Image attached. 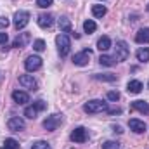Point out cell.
<instances>
[{
  "instance_id": "4dcf8cb0",
  "label": "cell",
  "mask_w": 149,
  "mask_h": 149,
  "mask_svg": "<svg viewBox=\"0 0 149 149\" xmlns=\"http://www.w3.org/2000/svg\"><path fill=\"white\" fill-rule=\"evenodd\" d=\"M108 99L113 101V102H116V101L120 99V92H118V90H109V92H108Z\"/></svg>"
},
{
  "instance_id": "2e32d148",
  "label": "cell",
  "mask_w": 149,
  "mask_h": 149,
  "mask_svg": "<svg viewBox=\"0 0 149 149\" xmlns=\"http://www.w3.org/2000/svg\"><path fill=\"white\" fill-rule=\"evenodd\" d=\"M142 88H144V85H142V81H139V80H130L128 85H127L128 94H141Z\"/></svg>"
},
{
  "instance_id": "30bf717a",
  "label": "cell",
  "mask_w": 149,
  "mask_h": 149,
  "mask_svg": "<svg viewBox=\"0 0 149 149\" xmlns=\"http://www.w3.org/2000/svg\"><path fill=\"white\" fill-rule=\"evenodd\" d=\"M128 127H130V130L135 132V134H144V132H146V123H144L142 120H137V118L128 120Z\"/></svg>"
},
{
  "instance_id": "ffe728a7",
  "label": "cell",
  "mask_w": 149,
  "mask_h": 149,
  "mask_svg": "<svg viewBox=\"0 0 149 149\" xmlns=\"http://www.w3.org/2000/svg\"><path fill=\"white\" fill-rule=\"evenodd\" d=\"M109 47H111V38L109 37H101L97 40V49H99L101 52H106Z\"/></svg>"
},
{
  "instance_id": "7402d4cb",
  "label": "cell",
  "mask_w": 149,
  "mask_h": 149,
  "mask_svg": "<svg viewBox=\"0 0 149 149\" xmlns=\"http://www.w3.org/2000/svg\"><path fill=\"white\" fill-rule=\"evenodd\" d=\"M106 12H108V9H106L104 5H101V3L92 5V14H94V17H104Z\"/></svg>"
},
{
  "instance_id": "44dd1931",
  "label": "cell",
  "mask_w": 149,
  "mask_h": 149,
  "mask_svg": "<svg viewBox=\"0 0 149 149\" xmlns=\"http://www.w3.org/2000/svg\"><path fill=\"white\" fill-rule=\"evenodd\" d=\"M99 63H101V66L111 68V66L116 64V59H114V56H106V54H102V56L99 57Z\"/></svg>"
},
{
  "instance_id": "52a82bcc",
  "label": "cell",
  "mask_w": 149,
  "mask_h": 149,
  "mask_svg": "<svg viewBox=\"0 0 149 149\" xmlns=\"http://www.w3.org/2000/svg\"><path fill=\"white\" fill-rule=\"evenodd\" d=\"M90 57H92V52L88 49H85V50H81V52L73 56V64L74 66H85V64H88Z\"/></svg>"
},
{
  "instance_id": "1f68e13d",
  "label": "cell",
  "mask_w": 149,
  "mask_h": 149,
  "mask_svg": "<svg viewBox=\"0 0 149 149\" xmlns=\"http://www.w3.org/2000/svg\"><path fill=\"white\" fill-rule=\"evenodd\" d=\"M9 26V17L7 16H0V30H5Z\"/></svg>"
},
{
  "instance_id": "277c9868",
  "label": "cell",
  "mask_w": 149,
  "mask_h": 149,
  "mask_svg": "<svg viewBox=\"0 0 149 149\" xmlns=\"http://www.w3.org/2000/svg\"><path fill=\"white\" fill-rule=\"evenodd\" d=\"M28 23H30V12H28V10H17V12L14 14V21H12V24H14V28H16L17 31L23 30Z\"/></svg>"
},
{
  "instance_id": "603a6c76",
  "label": "cell",
  "mask_w": 149,
  "mask_h": 149,
  "mask_svg": "<svg viewBox=\"0 0 149 149\" xmlns=\"http://www.w3.org/2000/svg\"><path fill=\"white\" fill-rule=\"evenodd\" d=\"M38 114V109L35 108V104H31V106H28L26 109H24V116L28 118V120H35Z\"/></svg>"
},
{
  "instance_id": "83f0119b",
  "label": "cell",
  "mask_w": 149,
  "mask_h": 149,
  "mask_svg": "<svg viewBox=\"0 0 149 149\" xmlns=\"http://www.w3.org/2000/svg\"><path fill=\"white\" fill-rule=\"evenodd\" d=\"M101 148H102V149H120V144H118V142H114V141H108V142H104Z\"/></svg>"
},
{
  "instance_id": "cb8c5ba5",
  "label": "cell",
  "mask_w": 149,
  "mask_h": 149,
  "mask_svg": "<svg viewBox=\"0 0 149 149\" xmlns=\"http://www.w3.org/2000/svg\"><path fill=\"white\" fill-rule=\"evenodd\" d=\"M83 30H85V33H94V31L97 30V24H95V21H92V19H87V21L83 23Z\"/></svg>"
},
{
  "instance_id": "3957f363",
  "label": "cell",
  "mask_w": 149,
  "mask_h": 149,
  "mask_svg": "<svg viewBox=\"0 0 149 149\" xmlns=\"http://www.w3.org/2000/svg\"><path fill=\"white\" fill-rule=\"evenodd\" d=\"M130 56V47L125 40H118L116 45H114V59L116 63H121V61H127Z\"/></svg>"
},
{
  "instance_id": "f35d334b",
  "label": "cell",
  "mask_w": 149,
  "mask_h": 149,
  "mask_svg": "<svg viewBox=\"0 0 149 149\" xmlns=\"http://www.w3.org/2000/svg\"><path fill=\"white\" fill-rule=\"evenodd\" d=\"M148 88H149V83H148Z\"/></svg>"
},
{
  "instance_id": "9a60e30c",
  "label": "cell",
  "mask_w": 149,
  "mask_h": 149,
  "mask_svg": "<svg viewBox=\"0 0 149 149\" xmlns=\"http://www.w3.org/2000/svg\"><path fill=\"white\" fill-rule=\"evenodd\" d=\"M57 24H59V30L63 33H71V19L68 16H61L59 21H57Z\"/></svg>"
},
{
  "instance_id": "7c38bea8",
  "label": "cell",
  "mask_w": 149,
  "mask_h": 149,
  "mask_svg": "<svg viewBox=\"0 0 149 149\" xmlns=\"http://www.w3.org/2000/svg\"><path fill=\"white\" fill-rule=\"evenodd\" d=\"M30 40H31V35L30 33H19L16 40H14V43H12V47H16V49H24L28 43H30Z\"/></svg>"
},
{
  "instance_id": "f546056e",
  "label": "cell",
  "mask_w": 149,
  "mask_h": 149,
  "mask_svg": "<svg viewBox=\"0 0 149 149\" xmlns=\"http://www.w3.org/2000/svg\"><path fill=\"white\" fill-rule=\"evenodd\" d=\"M3 144H5V146H9V148H12V149H19L17 141H16V139H10V137H9V139H5V141H3Z\"/></svg>"
},
{
  "instance_id": "74e56055",
  "label": "cell",
  "mask_w": 149,
  "mask_h": 149,
  "mask_svg": "<svg viewBox=\"0 0 149 149\" xmlns=\"http://www.w3.org/2000/svg\"><path fill=\"white\" fill-rule=\"evenodd\" d=\"M146 9H148V12H149V3H148V7H146Z\"/></svg>"
},
{
  "instance_id": "d6986e66",
  "label": "cell",
  "mask_w": 149,
  "mask_h": 149,
  "mask_svg": "<svg viewBox=\"0 0 149 149\" xmlns=\"http://www.w3.org/2000/svg\"><path fill=\"white\" fill-rule=\"evenodd\" d=\"M135 57H137V61H141V63H148L149 61V49L148 47H141V49H137Z\"/></svg>"
},
{
  "instance_id": "7a4b0ae2",
  "label": "cell",
  "mask_w": 149,
  "mask_h": 149,
  "mask_svg": "<svg viewBox=\"0 0 149 149\" xmlns=\"http://www.w3.org/2000/svg\"><path fill=\"white\" fill-rule=\"evenodd\" d=\"M56 45H57V52H59L61 57H66L71 50V40L66 33H61V35L56 37Z\"/></svg>"
},
{
  "instance_id": "6da1fadb",
  "label": "cell",
  "mask_w": 149,
  "mask_h": 149,
  "mask_svg": "<svg viewBox=\"0 0 149 149\" xmlns=\"http://www.w3.org/2000/svg\"><path fill=\"white\" fill-rule=\"evenodd\" d=\"M83 111L87 114H97V113L108 111V102H104L101 99H92L83 104Z\"/></svg>"
},
{
  "instance_id": "e575fe53",
  "label": "cell",
  "mask_w": 149,
  "mask_h": 149,
  "mask_svg": "<svg viewBox=\"0 0 149 149\" xmlns=\"http://www.w3.org/2000/svg\"><path fill=\"white\" fill-rule=\"evenodd\" d=\"M108 113H109V114H118V113H121V109H120V108H116V109H109V108H108Z\"/></svg>"
},
{
  "instance_id": "8992f818",
  "label": "cell",
  "mask_w": 149,
  "mask_h": 149,
  "mask_svg": "<svg viewBox=\"0 0 149 149\" xmlns=\"http://www.w3.org/2000/svg\"><path fill=\"white\" fill-rule=\"evenodd\" d=\"M42 64H43V61H42L40 56H28L26 61H24V68H26V71H30V73L38 71V70L42 68Z\"/></svg>"
},
{
  "instance_id": "836d02e7",
  "label": "cell",
  "mask_w": 149,
  "mask_h": 149,
  "mask_svg": "<svg viewBox=\"0 0 149 149\" xmlns=\"http://www.w3.org/2000/svg\"><path fill=\"white\" fill-rule=\"evenodd\" d=\"M7 40H9V35H7L5 31H2V33H0V45H5Z\"/></svg>"
},
{
  "instance_id": "8fae6325",
  "label": "cell",
  "mask_w": 149,
  "mask_h": 149,
  "mask_svg": "<svg viewBox=\"0 0 149 149\" xmlns=\"http://www.w3.org/2000/svg\"><path fill=\"white\" fill-rule=\"evenodd\" d=\"M87 130L83 128V127H78V128H74L73 132H71V141L73 142H78V144H81V142H85L87 141Z\"/></svg>"
},
{
  "instance_id": "d6a6232c",
  "label": "cell",
  "mask_w": 149,
  "mask_h": 149,
  "mask_svg": "<svg viewBox=\"0 0 149 149\" xmlns=\"http://www.w3.org/2000/svg\"><path fill=\"white\" fill-rule=\"evenodd\" d=\"M33 104H35V108H37L38 111H43V109L47 108V104H45L43 101H37V102H33Z\"/></svg>"
},
{
  "instance_id": "ba28073f",
  "label": "cell",
  "mask_w": 149,
  "mask_h": 149,
  "mask_svg": "<svg viewBox=\"0 0 149 149\" xmlns=\"http://www.w3.org/2000/svg\"><path fill=\"white\" fill-rule=\"evenodd\" d=\"M24 127H26V123H24V120L19 118V116H12V118H9V121H7V128H9L10 132H21V130H24Z\"/></svg>"
},
{
  "instance_id": "9c48e42d",
  "label": "cell",
  "mask_w": 149,
  "mask_h": 149,
  "mask_svg": "<svg viewBox=\"0 0 149 149\" xmlns=\"http://www.w3.org/2000/svg\"><path fill=\"white\" fill-rule=\"evenodd\" d=\"M19 83L24 88H28V90H37V80L31 74H21L19 76Z\"/></svg>"
},
{
  "instance_id": "e0dca14e",
  "label": "cell",
  "mask_w": 149,
  "mask_h": 149,
  "mask_svg": "<svg viewBox=\"0 0 149 149\" xmlns=\"http://www.w3.org/2000/svg\"><path fill=\"white\" fill-rule=\"evenodd\" d=\"M135 42L141 43V45L149 43V28H142V30H139L137 35H135Z\"/></svg>"
},
{
  "instance_id": "5b68a950",
  "label": "cell",
  "mask_w": 149,
  "mask_h": 149,
  "mask_svg": "<svg viewBox=\"0 0 149 149\" xmlns=\"http://www.w3.org/2000/svg\"><path fill=\"white\" fill-rule=\"evenodd\" d=\"M61 123H63V114L56 113V114H50L43 120V128L49 130V132H54V130H57V127Z\"/></svg>"
},
{
  "instance_id": "d4e9b609",
  "label": "cell",
  "mask_w": 149,
  "mask_h": 149,
  "mask_svg": "<svg viewBox=\"0 0 149 149\" xmlns=\"http://www.w3.org/2000/svg\"><path fill=\"white\" fill-rule=\"evenodd\" d=\"M94 78H95V80H101V81H114V80H116V74L104 73V74H95Z\"/></svg>"
},
{
  "instance_id": "4fadbf2b",
  "label": "cell",
  "mask_w": 149,
  "mask_h": 149,
  "mask_svg": "<svg viewBox=\"0 0 149 149\" xmlns=\"http://www.w3.org/2000/svg\"><path fill=\"white\" fill-rule=\"evenodd\" d=\"M38 26L40 28H43V30H47V28H50L52 24H54V16L52 14H40L37 19Z\"/></svg>"
},
{
  "instance_id": "484cf974",
  "label": "cell",
  "mask_w": 149,
  "mask_h": 149,
  "mask_svg": "<svg viewBox=\"0 0 149 149\" xmlns=\"http://www.w3.org/2000/svg\"><path fill=\"white\" fill-rule=\"evenodd\" d=\"M31 149H52V148H50V144L45 142V141H37V142L31 144Z\"/></svg>"
},
{
  "instance_id": "f1b7e54d",
  "label": "cell",
  "mask_w": 149,
  "mask_h": 149,
  "mask_svg": "<svg viewBox=\"0 0 149 149\" xmlns=\"http://www.w3.org/2000/svg\"><path fill=\"white\" fill-rule=\"evenodd\" d=\"M54 3V0H37V5L40 9H49Z\"/></svg>"
},
{
  "instance_id": "8d00e7d4",
  "label": "cell",
  "mask_w": 149,
  "mask_h": 149,
  "mask_svg": "<svg viewBox=\"0 0 149 149\" xmlns=\"http://www.w3.org/2000/svg\"><path fill=\"white\" fill-rule=\"evenodd\" d=\"M0 149H12V148H9V146H5V144H3V146H2Z\"/></svg>"
},
{
  "instance_id": "5bb4252c",
  "label": "cell",
  "mask_w": 149,
  "mask_h": 149,
  "mask_svg": "<svg viewBox=\"0 0 149 149\" xmlns=\"http://www.w3.org/2000/svg\"><path fill=\"white\" fill-rule=\"evenodd\" d=\"M12 101H14L16 104H26V102H30V95H28V92L14 90V92H12Z\"/></svg>"
},
{
  "instance_id": "ac0fdd59",
  "label": "cell",
  "mask_w": 149,
  "mask_h": 149,
  "mask_svg": "<svg viewBox=\"0 0 149 149\" xmlns=\"http://www.w3.org/2000/svg\"><path fill=\"white\" fill-rule=\"evenodd\" d=\"M132 109L142 113V114H149V104L146 101H134L132 102Z\"/></svg>"
},
{
  "instance_id": "d590c367",
  "label": "cell",
  "mask_w": 149,
  "mask_h": 149,
  "mask_svg": "<svg viewBox=\"0 0 149 149\" xmlns=\"http://www.w3.org/2000/svg\"><path fill=\"white\" fill-rule=\"evenodd\" d=\"M113 132H116V134H121L123 130H121V127H120V125H114V127H113Z\"/></svg>"
},
{
  "instance_id": "4316f807",
  "label": "cell",
  "mask_w": 149,
  "mask_h": 149,
  "mask_svg": "<svg viewBox=\"0 0 149 149\" xmlns=\"http://www.w3.org/2000/svg\"><path fill=\"white\" fill-rule=\"evenodd\" d=\"M33 49H35L37 52H43V50H45V42H43L42 38L35 40V42H33Z\"/></svg>"
}]
</instances>
